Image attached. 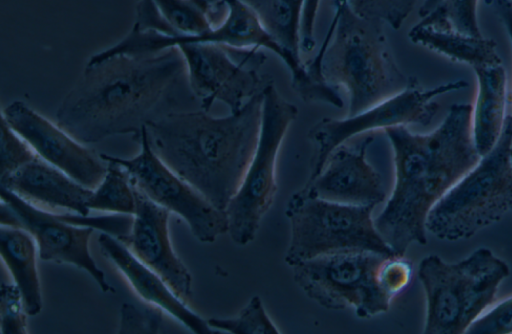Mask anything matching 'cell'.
Wrapping results in <instances>:
<instances>
[{
    "label": "cell",
    "instance_id": "obj_1",
    "mask_svg": "<svg viewBox=\"0 0 512 334\" xmlns=\"http://www.w3.org/2000/svg\"><path fill=\"white\" fill-rule=\"evenodd\" d=\"M187 80L178 47L148 55L91 56L56 111V123L84 144L132 134L175 111Z\"/></svg>",
    "mask_w": 512,
    "mask_h": 334
},
{
    "label": "cell",
    "instance_id": "obj_2",
    "mask_svg": "<svg viewBox=\"0 0 512 334\" xmlns=\"http://www.w3.org/2000/svg\"><path fill=\"white\" fill-rule=\"evenodd\" d=\"M471 115V104L455 103L431 132L414 133L405 125L384 130L393 153L394 185L374 221L396 254L405 255L413 243L426 244L429 211L481 159Z\"/></svg>",
    "mask_w": 512,
    "mask_h": 334
},
{
    "label": "cell",
    "instance_id": "obj_3",
    "mask_svg": "<svg viewBox=\"0 0 512 334\" xmlns=\"http://www.w3.org/2000/svg\"><path fill=\"white\" fill-rule=\"evenodd\" d=\"M262 91L223 117L207 111H173L146 125L151 148L212 205L225 210L255 152L262 120Z\"/></svg>",
    "mask_w": 512,
    "mask_h": 334
},
{
    "label": "cell",
    "instance_id": "obj_4",
    "mask_svg": "<svg viewBox=\"0 0 512 334\" xmlns=\"http://www.w3.org/2000/svg\"><path fill=\"white\" fill-rule=\"evenodd\" d=\"M333 5L331 40L306 67L314 78L346 91L351 116L401 92L411 77L397 65L382 22L361 17L345 0Z\"/></svg>",
    "mask_w": 512,
    "mask_h": 334
},
{
    "label": "cell",
    "instance_id": "obj_5",
    "mask_svg": "<svg viewBox=\"0 0 512 334\" xmlns=\"http://www.w3.org/2000/svg\"><path fill=\"white\" fill-rule=\"evenodd\" d=\"M508 265L479 248L457 263L437 255L423 258L417 276L426 297V334H461L493 303Z\"/></svg>",
    "mask_w": 512,
    "mask_h": 334
},
{
    "label": "cell",
    "instance_id": "obj_6",
    "mask_svg": "<svg viewBox=\"0 0 512 334\" xmlns=\"http://www.w3.org/2000/svg\"><path fill=\"white\" fill-rule=\"evenodd\" d=\"M512 115L494 147L429 211L426 230L439 239H467L512 210Z\"/></svg>",
    "mask_w": 512,
    "mask_h": 334
},
{
    "label": "cell",
    "instance_id": "obj_7",
    "mask_svg": "<svg viewBox=\"0 0 512 334\" xmlns=\"http://www.w3.org/2000/svg\"><path fill=\"white\" fill-rule=\"evenodd\" d=\"M374 207L323 200L302 189L295 192L285 210L291 228L285 262L292 267L320 255L353 250L395 253L376 228Z\"/></svg>",
    "mask_w": 512,
    "mask_h": 334
},
{
    "label": "cell",
    "instance_id": "obj_8",
    "mask_svg": "<svg viewBox=\"0 0 512 334\" xmlns=\"http://www.w3.org/2000/svg\"><path fill=\"white\" fill-rule=\"evenodd\" d=\"M259 139L243 181L227 205L228 234L238 245L254 240L261 221L277 194V161L286 133L298 108L286 100L273 83L262 89Z\"/></svg>",
    "mask_w": 512,
    "mask_h": 334
},
{
    "label": "cell",
    "instance_id": "obj_9",
    "mask_svg": "<svg viewBox=\"0 0 512 334\" xmlns=\"http://www.w3.org/2000/svg\"><path fill=\"white\" fill-rule=\"evenodd\" d=\"M388 255L367 250L320 255L292 266L293 279L320 306L353 309L359 318L369 319L387 312L392 303L378 281L379 266Z\"/></svg>",
    "mask_w": 512,
    "mask_h": 334
},
{
    "label": "cell",
    "instance_id": "obj_10",
    "mask_svg": "<svg viewBox=\"0 0 512 334\" xmlns=\"http://www.w3.org/2000/svg\"><path fill=\"white\" fill-rule=\"evenodd\" d=\"M467 86L466 81L459 79L436 87L424 88L415 77H411L409 85L404 90L355 115L342 119L322 118L308 132V138L313 145L308 180L313 179L321 171L334 149L353 137L375 130L384 131L399 125L426 126L440 108L434 100L437 96Z\"/></svg>",
    "mask_w": 512,
    "mask_h": 334
},
{
    "label": "cell",
    "instance_id": "obj_11",
    "mask_svg": "<svg viewBox=\"0 0 512 334\" xmlns=\"http://www.w3.org/2000/svg\"><path fill=\"white\" fill-rule=\"evenodd\" d=\"M177 47L186 64L189 89L204 111L215 101L236 111L264 87L259 71L267 57L262 49L203 42Z\"/></svg>",
    "mask_w": 512,
    "mask_h": 334
},
{
    "label": "cell",
    "instance_id": "obj_12",
    "mask_svg": "<svg viewBox=\"0 0 512 334\" xmlns=\"http://www.w3.org/2000/svg\"><path fill=\"white\" fill-rule=\"evenodd\" d=\"M138 140L140 152L132 158L103 153L101 156L120 164L128 172L134 188L143 195L183 218L198 241L212 243L228 233L225 210L212 205L158 157L150 146L146 126Z\"/></svg>",
    "mask_w": 512,
    "mask_h": 334
},
{
    "label": "cell",
    "instance_id": "obj_13",
    "mask_svg": "<svg viewBox=\"0 0 512 334\" xmlns=\"http://www.w3.org/2000/svg\"><path fill=\"white\" fill-rule=\"evenodd\" d=\"M1 225L29 232L36 241L42 260L70 264L87 272L102 292H115L89 252L94 228L78 227L62 215L37 207L1 187Z\"/></svg>",
    "mask_w": 512,
    "mask_h": 334
},
{
    "label": "cell",
    "instance_id": "obj_14",
    "mask_svg": "<svg viewBox=\"0 0 512 334\" xmlns=\"http://www.w3.org/2000/svg\"><path fill=\"white\" fill-rule=\"evenodd\" d=\"M1 116L39 158L80 184L94 190L103 180L107 161L26 103L13 101L1 111Z\"/></svg>",
    "mask_w": 512,
    "mask_h": 334
},
{
    "label": "cell",
    "instance_id": "obj_15",
    "mask_svg": "<svg viewBox=\"0 0 512 334\" xmlns=\"http://www.w3.org/2000/svg\"><path fill=\"white\" fill-rule=\"evenodd\" d=\"M134 190L136 210L131 230L118 239L187 304L193 295L192 277L172 247L169 237L170 211L136 188Z\"/></svg>",
    "mask_w": 512,
    "mask_h": 334
},
{
    "label": "cell",
    "instance_id": "obj_16",
    "mask_svg": "<svg viewBox=\"0 0 512 334\" xmlns=\"http://www.w3.org/2000/svg\"><path fill=\"white\" fill-rule=\"evenodd\" d=\"M368 135L357 145L338 146L328 156L321 171L302 188L317 198L341 204L377 206L386 200L383 180L367 160L373 142Z\"/></svg>",
    "mask_w": 512,
    "mask_h": 334
},
{
    "label": "cell",
    "instance_id": "obj_17",
    "mask_svg": "<svg viewBox=\"0 0 512 334\" xmlns=\"http://www.w3.org/2000/svg\"><path fill=\"white\" fill-rule=\"evenodd\" d=\"M98 243L102 254L123 274L135 292L146 302L161 308L196 334H215L206 320L190 310L165 281L138 260L115 236L101 233Z\"/></svg>",
    "mask_w": 512,
    "mask_h": 334
},
{
    "label": "cell",
    "instance_id": "obj_18",
    "mask_svg": "<svg viewBox=\"0 0 512 334\" xmlns=\"http://www.w3.org/2000/svg\"><path fill=\"white\" fill-rule=\"evenodd\" d=\"M0 184L37 207L62 208L82 216L90 211L87 202L93 190L41 158L0 177Z\"/></svg>",
    "mask_w": 512,
    "mask_h": 334
},
{
    "label": "cell",
    "instance_id": "obj_19",
    "mask_svg": "<svg viewBox=\"0 0 512 334\" xmlns=\"http://www.w3.org/2000/svg\"><path fill=\"white\" fill-rule=\"evenodd\" d=\"M408 37L412 43L472 69L502 63L493 39L464 34L447 20L431 14L421 18L411 28Z\"/></svg>",
    "mask_w": 512,
    "mask_h": 334
},
{
    "label": "cell",
    "instance_id": "obj_20",
    "mask_svg": "<svg viewBox=\"0 0 512 334\" xmlns=\"http://www.w3.org/2000/svg\"><path fill=\"white\" fill-rule=\"evenodd\" d=\"M473 70L477 88L472 105V135L478 153L483 156L496 144L507 117L508 80L502 63Z\"/></svg>",
    "mask_w": 512,
    "mask_h": 334
},
{
    "label": "cell",
    "instance_id": "obj_21",
    "mask_svg": "<svg viewBox=\"0 0 512 334\" xmlns=\"http://www.w3.org/2000/svg\"><path fill=\"white\" fill-rule=\"evenodd\" d=\"M35 239L26 230L1 225L0 252L14 284L19 288L26 312L35 316L42 309Z\"/></svg>",
    "mask_w": 512,
    "mask_h": 334
},
{
    "label": "cell",
    "instance_id": "obj_22",
    "mask_svg": "<svg viewBox=\"0 0 512 334\" xmlns=\"http://www.w3.org/2000/svg\"><path fill=\"white\" fill-rule=\"evenodd\" d=\"M267 31L288 51L300 57L303 7L293 0H242Z\"/></svg>",
    "mask_w": 512,
    "mask_h": 334
},
{
    "label": "cell",
    "instance_id": "obj_23",
    "mask_svg": "<svg viewBox=\"0 0 512 334\" xmlns=\"http://www.w3.org/2000/svg\"><path fill=\"white\" fill-rule=\"evenodd\" d=\"M102 158L108 163L107 172L101 183L92 191L87 202L88 208L134 215L136 196L128 172L117 162Z\"/></svg>",
    "mask_w": 512,
    "mask_h": 334
},
{
    "label": "cell",
    "instance_id": "obj_24",
    "mask_svg": "<svg viewBox=\"0 0 512 334\" xmlns=\"http://www.w3.org/2000/svg\"><path fill=\"white\" fill-rule=\"evenodd\" d=\"M162 16L179 34L200 36L211 31L221 0H154Z\"/></svg>",
    "mask_w": 512,
    "mask_h": 334
},
{
    "label": "cell",
    "instance_id": "obj_25",
    "mask_svg": "<svg viewBox=\"0 0 512 334\" xmlns=\"http://www.w3.org/2000/svg\"><path fill=\"white\" fill-rule=\"evenodd\" d=\"M209 326L219 332L232 334H279L280 331L268 315L261 298L251 297L248 303L231 318H210Z\"/></svg>",
    "mask_w": 512,
    "mask_h": 334
},
{
    "label": "cell",
    "instance_id": "obj_26",
    "mask_svg": "<svg viewBox=\"0 0 512 334\" xmlns=\"http://www.w3.org/2000/svg\"><path fill=\"white\" fill-rule=\"evenodd\" d=\"M361 17L399 29L413 11L418 0H345Z\"/></svg>",
    "mask_w": 512,
    "mask_h": 334
},
{
    "label": "cell",
    "instance_id": "obj_27",
    "mask_svg": "<svg viewBox=\"0 0 512 334\" xmlns=\"http://www.w3.org/2000/svg\"><path fill=\"white\" fill-rule=\"evenodd\" d=\"M37 158L39 157L30 145L1 116L0 177L11 174Z\"/></svg>",
    "mask_w": 512,
    "mask_h": 334
},
{
    "label": "cell",
    "instance_id": "obj_28",
    "mask_svg": "<svg viewBox=\"0 0 512 334\" xmlns=\"http://www.w3.org/2000/svg\"><path fill=\"white\" fill-rule=\"evenodd\" d=\"M478 1L443 0L429 14L447 20L454 29L464 34L481 37L483 35L477 17Z\"/></svg>",
    "mask_w": 512,
    "mask_h": 334
},
{
    "label": "cell",
    "instance_id": "obj_29",
    "mask_svg": "<svg viewBox=\"0 0 512 334\" xmlns=\"http://www.w3.org/2000/svg\"><path fill=\"white\" fill-rule=\"evenodd\" d=\"M412 277L411 261L396 253L386 256L378 269L380 287L392 301L408 288Z\"/></svg>",
    "mask_w": 512,
    "mask_h": 334
},
{
    "label": "cell",
    "instance_id": "obj_30",
    "mask_svg": "<svg viewBox=\"0 0 512 334\" xmlns=\"http://www.w3.org/2000/svg\"><path fill=\"white\" fill-rule=\"evenodd\" d=\"M163 323V310L157 306H136L123 303L120 308L118 333L155 334Z\"/></svg>",
    "mask_w": 512,
    "mask_h": 334
},
{
    "label": "cell",
    "instance_id": "obj_31",
    "mask_svg": "<svg viewBox=\"0 0 512 334\" xmlns=\"http://www.w3.org/2000/svg\"><path fill=\"white\" fill-rule=\"evenodd\" d=\"M27 312L19 288L15 284H1L0 322L3 334H25Z\"/></svg>",
    "mask_w": 512,
    "mask_h": 334
},
{
    "label": "cell",
    "instance_id": "obj_32",
    "mask_svg": "<svg viewBox=\"0 0 512 334\" xmlns=\"http://www.w3.org/2000/svg\"><path fill=\"white\" fill-rule=\"evenodd\" d=\"M472 334H512V296L490 306L467 329Z\"/></svg>",
    "mask_w": 512,
    "mask_h": 334
},
{
    "label": "cell",
    "instance_id": "obj_33",
    "mask_svg": "<svg viewBox=\"0 0 512 334\" xmlns=\"http://www.w3.org/2000/svg\"><path fill=\"white\" fill-rule=\"evenodd\" d=\"M136 25L141 30H155L166 35H178L162 16L154 0H136Z\"/></svg>",
    "mask_w": 512,
    "mask_h": 334
},
{
    "label": "cell",
    "instance_id": "obj_34",
    "mask_svg": "<svg viewBox=\"0 0 512 334\" xmlns=\"http://www.w3.org/2000/svg\"><path fill=\"white\" fill-rule=\"evenodd\" d=\"M321 0H305L301 18V50L310 52L315 46L314 27Z\"/></svg>",
    "mask_w": 512,
    "mask_h": 334
},
{
    "label": "cell",
    "instance_id": "obj_35",
    "mask_svg": "<svg viewBox=\"0 0 512 334\" xmlns=\"http://www.w3.org/2000/svg\"><path fill=\"white\" fill-rule=\"evenodd\" d=\"M512 43V0H489Z\"/></svg>",
    "mask_w": 512,
    "mask_h": 334
},
{
    "label": "cell",
    "instance_id": "obj_36",
    "mask_svg": "<svg viewBox=\"0 0 512 334\" xmlns=\"http://www.w3.org/2000/svg\"><path fill=\"white\" fill-rule=\"evenodd\" d=\"M443 0H424L423 4L419 9V16L421 18L425 17L432 10H434Z\"/></svg>",
    "mask_w": 512,
    "mask_h": 334
},
{
    "label": "cell",
    "instance_id": "obj_37",
    "mask_svg": "<svg viewBox=\"0 0 512 334\" xmlns=\"http://www.w3.org/2000/svg\"><path fill=\"white\" fill-rule=\"evenodd\" d=\"M511 160H512V150H511Z\"/></svg>",
    "mask_w": 512,
    "mask_h": 334
}]
</instances>
